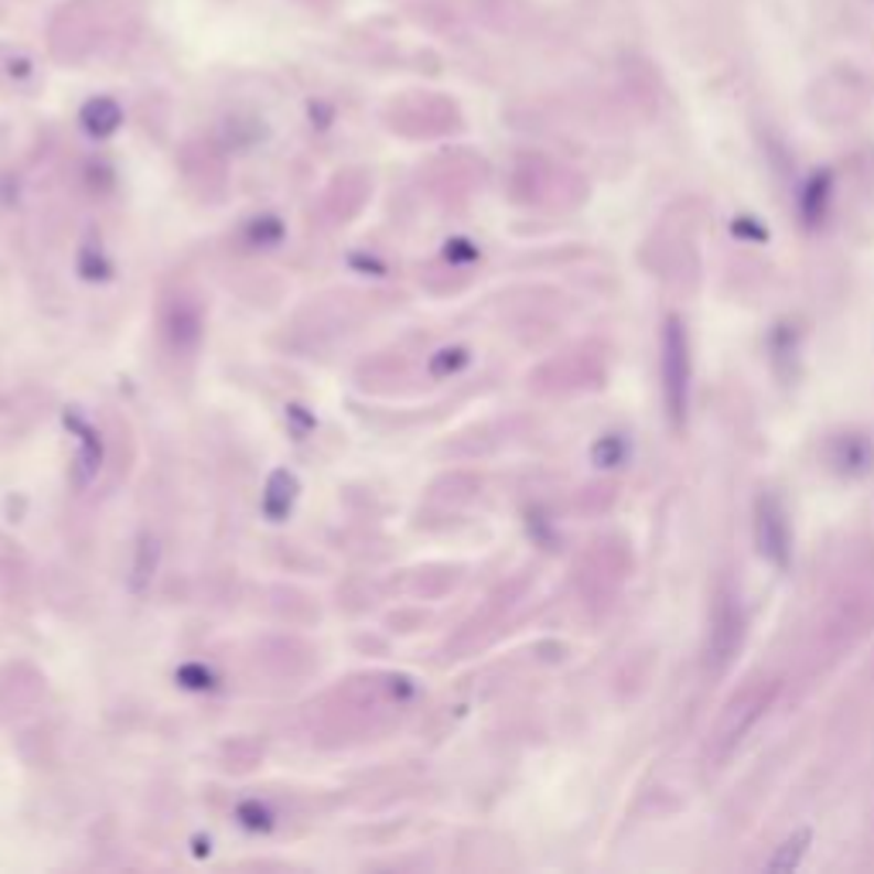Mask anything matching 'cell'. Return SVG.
Listing matches in <instances>:
<instances>
[{"label":"cell","instance_id":"cell-1","mask_svg":"<svg viewBox=\"0 0 874 874\" xmlns=\"http://www.w3.org/2000/svg\"><path fill=\"white\" fill-rule=\"evenodd\" d=\"M662 397H667L670 421L680 428L687 421V397H690V353H687V332L677 319H670L667 332H662Z\"/></svg>","mask_w":874,"mask_h":874},{"label":"cell","instance_id":"cell-2","mask_svg":"<svg viewBox=\"0 0 874 874\" xmlns=\"http://www.w3.org/2000/svg\"><path fill=\"white\" fill-rule=\"evenodd\" d=\"M758 547L765 557H773L779 568H786L789 557V530H786V516L779 509V503L768 496L758 499Z\"/></svg>","mask_w":874,"mask_h":874},{"label":"cell","instance_id":"cell-3","mask_svg":"<svg viewBox=\"0 0 874 874\" xmlns=\"http://www.w3.org/2000/svg\"><path fill=\"white\" fill-rule=\"evenodd\" d=\"M83 123L89 133L96 137H107L120 127V107L114 99H93L86 102V110H83Z\"/></svg>","mask_w":874,"mask_h":874},{"label":"cell","instance_id":"cell-4","mask_svg":"<svg viewBox=\"0 0 874 874\" xmlns=\"http://www.w3.org/2000/svg\"><path fill=\"white\" fill-rule=\"evenodd\" d=\"M807 844H810V830H799V833H792L789 841L779 848V854L768 861V871H792L799 861H802V854H807Z\"/></svg>","mask_w":874,"mask_h":874}]
</instances>
